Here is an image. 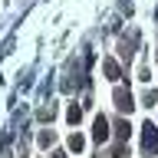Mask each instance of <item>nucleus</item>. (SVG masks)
Segmentation results:
<instances>
[{"instance_id": "nucleus-1", "label": "nucleus", "mask_w": 158, "mask_h": 158, "mask_svg": "<svg viewBox=\"0 0 158 158\" xmlns=\"http://www.w3.org/2000/svg\"><path fill=\"white\" fill-rule=\"evenodd\" d=\"M142 142H145V152L148 155H158V128L148 122V125H142Z\"/></svg>"}, {"instance_id": "nucleus-2", "label": "nucleus", "mask_w": 158, "mask_h": 158, "mask_svg": "<svg viewBox=\"0 0 158 158\" xmlns=\"http://www.w3.org/2000/svg\"><path fill=\"white\" fill-rule=\"evenodd\" d=\"M115 106H118V112H132V92L128 89H115Z\"/></svg>"}, {"instance_id": "nucleus-3", "label": "nucleus", "mask_w": 158, "mask_h": 158, "mask_svg": "<svg viewBox=\"0 0 158 158\" xmlns=\"http://www.w3.org/2000/svg\"><path fill=\"white\" fill-rule=\"evenodd\" d=\"M92 138H96V142H106V138H109V118H106V115H99V118H96Z\"/></svg>"}, {"instance_id": "nucleus-4", "label": "nucleus", "mask_w": 158, "mask_h": 158, "mask_svg": "<svg viewBox=\"0 0 158 158\" xmlns=\"http://www.w3.org/2000/svg\"><path fill=\"white\" fill-rule=\"evenodd\" d=\"M66 145H69V152H82V145H86V138L79 135V132H73V135H69V142H66Z\"/></svg>"}, {"instance_id": "nucleus-5", "label": "nucleus", "mask_w": 158, "mask_h": 158, "mask_svg": "<svg viewBox=\"0 0 158 158\" xmlns=\"http://www.w3.org/2000/svg\"><path fill=\"white\" fill-rule=\"evenodd\" d=\"M102 66H106V76H109V79H118V76H122V73H118V63H115V59H106Z\"/></svg>"}, {"instance_id": "nucleus-6", "label": "nucleus", "mask_w": 158, "mask_h": 158, "mask_svg": "<svg viewBox=\"0 0 158 158\" xmlns=\"http://www.w3.org/2000/svg\"><path fill=\"white\" fill-rule=\"evenodd\" d=\"M66 118H69V122H73V125H79V118H82V109H79V106H69Z\"/></svg>"}, {"instance_id": "nucleus-7", "label": "nucleus", "mask_w": 158, "mask_h": 158, "mask_svg": "<svg viewBox=\"0 0 158 158\" xmlns=\"http://www.w3.org/2000/svg\"><path fill=\"white\" fill-rule=\"evenodd\" d=\"M118 138H128V122H118Z\"/></svg>"}, {"instance_id": "nucleus-8", "label": "nucleus", "mask_w": 158, "mask_h": 158, "mask_svg": "<svg viewBox=\"0 0 158 158\" xmlns=\"http://www.w3.org/2000/svg\"><path fill=\"white\" fill-rule=\"evenodd\" d=\"M49 158H63V152H53V155H49Z\"/></svg>"}]
</instances>
